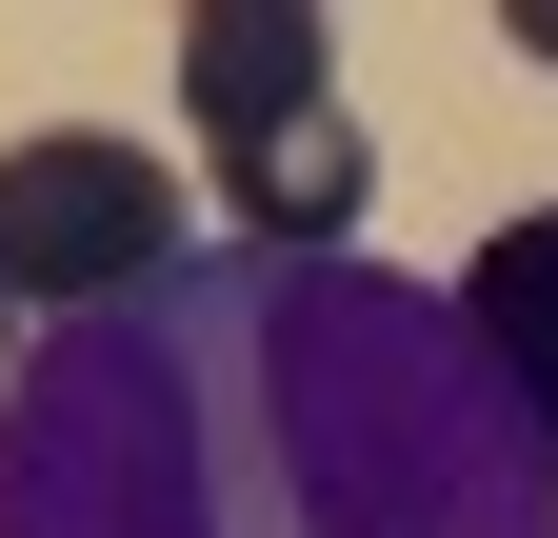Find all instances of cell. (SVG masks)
I'll use <instances>...</instances> for the list:
<instances>
[{
  "label": "cell",
  "instance_id": "obj_1",
  "mask_svg": "<svg viewBox=\"0 0 558 538\" xmlns=\"http://www.w3.org/2000/svg\"><path fill=\"white\" fill-rule=\"evenodd\" d=\"M0 538H558V439L459 280L199 240L60 319L0 419Z\"/></svg>",
  "mask_w": 558,
  "mask_h": 538
},
{
  "label": "cell",
  "instance_id": "obj_2",
  "mask_svg": "<svg viewBox=\"0 0 558 538\" xmlns=\"http://www.w3.org/2000/svg\"><path fill=\"white\" fill-rule=\"evenodd\" d=\"M180 120H199V180H220V220L279 240V259H339L360 220V120H339V40L319 0H199L180 21Z\"/></svg>",
  "mask_w": 558,
  "mask_h": 538
},
{
  "label": "cell",
  "instance_id": "obj_3",
  "mask_svg": "<svg viewBox=\"0 0 558 538\" xmlns=\"http://www.w3.org/2000/svg\"><path fill=\"white\" fill-rule=\"evenodd\" d=\"M199 259V199H180V160L160 140H120V120H60V140H0V299L40 319H100V299H140V280H180Z\"/></svg>",
  "mask_w": 558,
  "mask_h": 538
},
{
  "label": "cell",
  "instance_id": "obj_4",
  "mask_svg": "<svg viewBox=\"0 0 558 538\" xmlns=\"http://www.w3.org/2000/svg\"><path fill=\"white\" fill-rule=\"evenodd\" d=\"M459 319H478V359L519 379V419L558 439V199H519V220L459 259Z\"/></svg>",
  "mask_w": 558,
  "mask_h": 538
},
{
  "label": "cell",
  "instance_id": "obj_5",
  "mask_svg": "<svg viewBox=\"0 0 558 538\" xmlns=\"http://www.w3.org/2000/svg\"><path fill=\"white\" fill-rule=\"evenodd\" d=\"M21 379H40V319H21V299H0V419H21Z\"/></svg>",
  "mask_w": 558,
  "mask_h": 538
},
{
  "label": "cell",
  "instance_id": "obj_6",
  "mask_svg": "<svg viewBox=\"0 0 558 538\" xmlns=\"http://www.w3.org/2000/svg\"><path fill=\"white\" fill-rule=\"evenodd\" d=\"M519 40H538V60H558V0H519Z\"/></svg>",
  "mask_w": 558,
  "mask_h": 538
}]
</instances>
